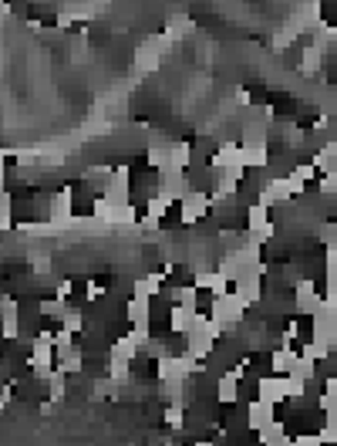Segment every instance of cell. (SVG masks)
I'll return each mask as SVG.
<instances>
[{
  "instance_id": "6da1fadb",
  "label": "cell",
  "mask_w": 337,
  "mask_h": 446,
  "mask_svg": "<svg viewBox=\"0 0 337 446\" xmlns=\"http://www.w3.org/2000/svg\"><path fill=\"white\" fill-rule=\"evenodd\" d=\"M273 419H277V406H273V403H263V399L246 403V426H250V433H260V429L270 426Z\"/></svg>"
},
{
  "instance_id": "7a4b0ae2",
  "label": "cell",
  "mask_w": 337,
  "mask_h": 446,
  "mask_svg": "<svg viewBox=\"0 0 337 446\" xmlns=\"http://www.w3.org/2000/svg\"><path fill=\"white\" fill-rule=\"evenodd\" d=\"M246 369V365H243ZM243 369H229L220 375V386H216V399L220 403H240V375H243Z\"/></svg>"
},
{
  "instance_id": "3957f363",
  "label": "cell",
  "mask_w": 337,
  "mask_h": 446,
  "mask_svg": "<svg viewBox=\"0 0 337 446\" xmlns=\"http://www.w3.org/2000/svg\"><path fill=\"white\" fill-rule=\"evenodd\" d=\"M257 440H260L263 446H294V433L287 429L283 419H273L270 426H263L260 433H257Z\"/></svg>"
},
{
  "instance_id": "277c9868",
  "label": "cell",
  "mask_w": 337,
  "mask_h": 446,
  "mask_svg": "<svg viewBox=\"0 0 337 446\" xmlns=\"http://www.w3.org/2000/svg\"><path fill=\"white\" fill-rule=\"evenodd\" d=\"M159 291H162V277L159 274H152V271L135 274V294L138 298H155Z\"/></svg>"
},
{
  "instance_id": "5b68a950",
  "label": "cell",
  "mask_w": 337,
  "mask_h": 446,
  "mask_svg": "<svg viewBox=\"0 0 337 446\" xmlns=\"http://www.w3.org/2000/svg\"><path fill=\"white\" fill-rule=\"evenodd\" d=\"M324 419H327L324 426H327V429H334V433H337V403H331V406L324 409Z\"/></svg>"
}]
</instances>
